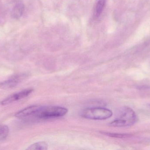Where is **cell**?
Instances as JSON below:
<instances>
[{"label":"cell","mask_w":150,"mask_h":150,"mask_svg":"<svg viewBox=\"0 0 150 150\" xmlns=\"http://www.w3.org/2000/svg\"></svg>","instance_id":"obj_11"},{"label":"cell","mask_w":150,"mask_h":150,"mask_svg":"<svg viewBox=\"0 0 150 150\" xmlns=\"http://www.w3.org/2000/svg\"><path fill=\"white\" fill-rule=\"evenodd\" d=\"M118 118L109 124L110 126L117 127H129L134 125L137 121V116L131 108L124 107L119 112Z\"/></svg>","instance_id":"obj_2"},{"label":"cell","mask_w":150,"mask_h":150,"mask_svg":"<svg viewBox=\"0 0 150 150\" xmlns=\"http://www.w3.org/2000/svg\"><path fill=\"white\" fill-rule=\"evenodd\" d=\"M9 132L8 127L5 125H0V141L5 140Z\"/></svg>","instance_id":"obj_9"},{"label":"cell","mask_w":150,"mask_h":150,"mask_svg":"<svg viewBox=\"0 0 150 150\" xmlns=\"http://www.w3.org/2000/svg\"><path fill=\"white\" fill-rule=\"evenodd\" d=\"M33 91V89H27L26 90H23L21 91L17 92V93H14L2 100L1 102V105H6L11 104L13 102L18 101L20 100L23 99L28 97Z\"/></svg>","instance_id":"obj_4"},{"label":"cell","mask_w":150,"mask_h":150,"mask_svg":"<svg viewBox=\"0 0 150 150\" xmlns=\"http://www.w3.org/2000/svg\"><path fill=\"white\" fill-rule=\"evenodd\" d=\"M103 134L111 137H116V138H127L132 136L131 135L129 134H116V133H104V132Z\"/></svg>","instance_id":"obj_10"},{"label":"cell","mask_w":150,"mask_h":150,"mask_svg":"<svg viewBox=\"0 0 150 150\" xmlns=\"http://www.w3.org/2000/svg\"><path fill=\"white\" fill-rule=\"evenodd\" d=\"M24 9V5L22 1H19L17 3L11 11V16L15 19H18L20 18L23 15Z\"/></svg>","instance_id":"obj_6"},{"label":"cell","mask_w":150,"mask_h":150,"mask_svg":"<svg viewBox=\"0 0 150 150\" xmlns=\"http://www.w3.org/2000/svg\"><path fill=\"white\" fill-rule=\"evenodd\" d=\"M25 76L24 75H17L11 77L8 80L0 83V89L3 90H8L14 88L18 85L24 77Z\"/></svg>","instance_id":"obj_5"},{"label":"cell","mask_w":150,"mask_h":150,"mask_svg":"<svg viewBox=\"0 0 150 150\" xmlns=\"http://www.w3.org/2000/svg\"><path fill=\"white\" fill-rule=\"evenodd\" d=\"M68 112V110L65 107L38 105L33 118L43 119L59 118L66 115Z\"/></svg>","instance_id":"obj_1"},{"label":"cell","mask_w":150,"mask_h":150,"mask_svg":"<svg viewBox=\"0 0 150 150\" xmlns=\"http://www.w3.org/2000/svg\"><path fill=\"white\" fill-rule=\"evenodd\" d=\"M106 0H98L96 4L94 11V17L98 18L102 14L105 5Z\"/></svg>","instance_id":"obj_7"},{"label":"cell","mask_w":150,"mask_h":150,"mask_svg":"<svg viewBox=\"0 0 150 150\" xmlns=\"http://www.w3.org/2000/svg\"><path fill=\"white\" fill-rule=\"evenodd\" d=\"M111 110L103 107H96L86 108L81 112V116L85 119L92 120H105L112 117Z\"/></svg>","instance_id":"obj_3"},{"label":"cell","mask_w":150,"mask_h":150,"mask_svg":"<svg viewBox=\"0 0 150 150\" xmlns=\"http://www.w3.org/2000/svg\"><path fill=\"white\" fill-rule=\"evenodd\" d=\"M48 149V144L45 142L35 143L29 146L26 149L30 150H46Z\"/></svg>","instance_id":"obj_8"}]
</instances>
